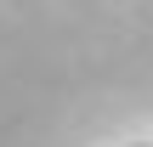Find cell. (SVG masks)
Listing matches in <instances>:
<instances>
[{
	"mask_svg": "<svg viewBox=\"0 0 153 147\" xmlns=\"http://www.w3.org/2000/svg\"><path fill=\"white\" fill-rule=\"evenodd\" d=\"M136 147H153V142H136Z\"/></svg>",
	"mask_w": 153,
	"mask_h": 147,
	"instance_id": "obj_1",
	"label": "cell"
}]
</instances>
